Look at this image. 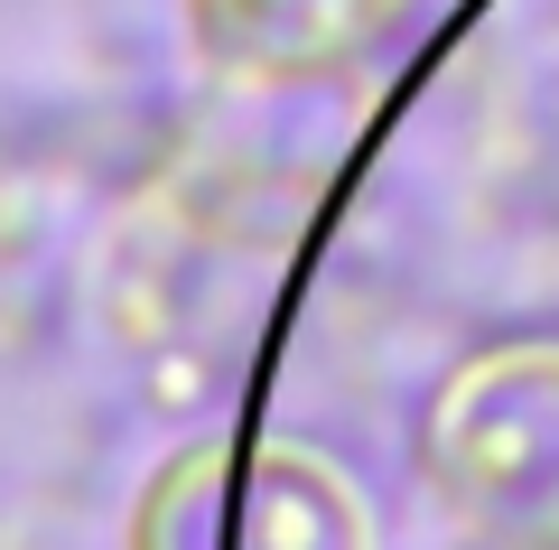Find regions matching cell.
I'll list each match as a JSON object with an SVG mask.
<instances>
[{
    "label": "cell",
    "mask_w": 559,
    "mask_h": 550,
    "mask_svg": "<svg viewBox=\"0 0 559 550\" xmlns=\"http://www.w3.org/2000/svg\"><path fill=\"white\" fill-rule=\"evenodd\" d=\"M419 457L466 513L559 523V346H503L439 383Z\"/></svg>",
    "instance_id": "6da1fadb"
},
{
    "label": "cell",
    "mask_w": 559,
    "mask_h": 550,
    "mask_svg": "<svg viewBox=\"0 0 559 550\" xmlns=\"http://www.w3.org/2000/svg\"><path fill=\"white\" fill-rule=\"evenodd\" d=\"M419 0H187V38L215 75L252 94L345 84L411 28Z\"/></svg>",
    "instance_id": "7a4b0ae2"
}]
</instances>
